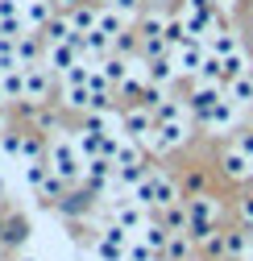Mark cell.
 I'll return each mask as SVG.
<instances>
[{"instance_id": "obj_7", "label": "cell", "mask_w": 253, "mask_h": 261, "mask_svg": "<svg viewBox=\"0 0 253 261\" xmlns=\"http://www.w3.org/2000/svg\"><path fill=\"white\" fill-rule=\"evenodd\" d=\"M204 62H208V50H204L195 38L187 42V46H179V50H174V71H179V75H187V79H199Z\"/></svg>"}, {"instance_id": "obj_21", "label": "cell", "mask_w": 253, "mask_h": 261, "mask_svg": "<svg viewBox=\"0 0 253 261\" xmlns=\"http://www.w3.org/2000/svg\"><path fill=\"white\" fill-rule=\"evenodd\" d=\"M108 46H112V38L108 34H100V29H91V34H83V46H79V54H96V58H104L108 54Z\"/></svg>"}, {"instance_id": "obj_33", "label": "cell", "mask_w": 253, "mask_h": 261, "mask_svg": "<svg viewBox=\"0 0 253 261\" xmlns=\"http://www.w3.org/2000/svg\"><path fill=\"white\" fill-rule=\"evenodd\" d=\"M137 162H145L141 149H137V141H120V149H116V158H112V166H137Z\"/></svg>"}, {"instance_id": "obj_8", "label": "cell", "mask_w": 253, "mask_h": 261, "mask_svg": "<svg viewBox=\"0 0 253 261\" xmlns=\"http://www.w3.org/2000/svg\"><path fill=\"white\" fill-rule=\"evenodd\" d=\"M220 170H224V178H233V182H249L253 178V158L241 153L237 145H229L224 153H220Z\"/></svg>"}, {"instance_id": "obj_38", "label": "cell", "mask_w": 253, "mask_h": 261, "mask_svg": "<svg viewBox=\"0 0 253 261\" xmlns=\"http://www.w3.org/2000/svg\"><path fill=\"white\" fill-rule=\"evenodd\" d=\"M0 149H5L9 158L21 162V133H5V137H0Z\"/></svg>"}, {"instance_id": "obj_19", "label": "cell", "mask_w": 253, "mask_h": 261, "mask_svg": "<svg viewBox=\"0 0 253 261\" xmlns=\"http://www.w3.org/2000/svg\"><path fill=\"white\" fill-rule=\"evenodd\" d=\"M42 54H46V50H42V42L25 29V34L17 38V62H21V67H34V62H42Z\"/></svg>"}, {"instance_id": "obj_30", "label": "cell", "mask_w": 253, "mask_h": 261, "mask_svg": "<svg viewBox=\"0 0 253 261\" xmlns=\"http://www.w3.org/2000/svg\"><path fill=\"white\" fill-rule=\"evenodd\" d=\"M50 174H54V170H50V162H46V158L25 162V178H29V187H38V191H42V182H46Z\"/></svg>"}, {"instance_id": "obj_29", "label": "cell", "mask_w": 253, "mask_h": 261, "mask_svg": "<svg viewBox=\"0 0 253 261\" xmlns=\"http://www.w3.org/2000/svg\"><path fill=\"white\" fill-rule=\"evenodd\" d=\"M170 261H187V253H191V237L187 232H170V241H166V249H162Z\"/></svg>"}, {"instance_id": "obj_41", "label": "cell", "mask_w": 253, "mask_h": 261, "mask_svg": "<svg viewBox=\"0 0 253 261\" xmlns=\"http://www.w3.org/2000/svg\"><path fill=\"white\" fill-rule=\"evenodd\" d=\"M237 149L253 158V128H245V133H237Z\"/></svg>"}, {"instance_id": "obj_28", "label": "cell", "mask_w": 253, "mask_h": 261, "mask_svg": "<svg viewBox=\"0 0 253 261\" xmlns=\"http://www.w3.org/2000/svg\"><path fill=\"white\" fill-rule=\"evenodd\" d=\"M96 67L108 75V83H112V87H120V83H124V71H129V62H124V58H108V54H104Z\"/></svg>"}, {"instance_id": "obj_23", "label": "cell", "mask_w": 253, "mask_h": 261, "mask_svg": "<svg viewBox=\"0 0 253 261\" xmlns=\"http://www.w3.org/2000/svg\"><path fill=\"white\" fill-rule=\"evenodd\" d=\"M166 50H179V46H187L191 42V34H187V25H183V17H166Z\"/></svg>"}, {"instance_id": "obj_39", "label": "cell", "mask_w": 253, "mask_h": 261, "mask_svg": "<svg viewBox=\"0 0 253 261\" xmlns=\"http://www.w3.org/2000/svg\"><path fill=\"white\" fill-rule=\"evenodd\" d=\"M21 5H25V0H0V21H13V17H21Z\"/></svg>"}, {"instance_id": "obj_14", "label": "cell", "mask_w": 253, "mask_h": 261, "mask_svg": "<svg viewBox=\"0 0 253 261\" xmlns=\"http://www.w3.org/2000/svg\"><path fill=\"white\" fill-rule=\"evenodd\" d=\"M233 120H237V104L224 95V100H220V104H216L199 124H204V128H216V133H220V128H233Z\"/></svg>"}, {"instance_id": "obj_1", "label": "cell", "mask_w": 253, "mask_h": 261, "mask_svg": "<svg viewBox=\"0 0 253 261\" xmlns=\"http://www.w3.org/2000/svg\"><path fill=\"white\" fill-rule=\"evenodd\" d=\"M46 162H50V170H54L62 182L83 178V153L75 149V141H54L50 153H46Z\"/></svg>"}, {"instance_id": "obj_36", "label": "cell", "mask_w": 253, "mask_h": 261, "mask_svg": "<svg viewBox=\"0 0 253 261\" xmlns=\"http://www.w3.org/2000/svg\"><path fill=\"white\" fill-rule=\"evenodd\" d=\"M187 224H191V216H187V207H166V228L170 232H187Z\"/></svg>"}, {"instance_id": "obj_18", "label": "cell", "mask_w": 253, "mask_h": 261, "mask_svg": "<svg viewBox=\"0 0 253 261\" xmlns=\"http://www.w3.org/2000/svg\"><path fill=\"white\" fill-rule=\"evenodd\" d=\"M224 95H229L233 104L249 108V104H253V75H237V79H229V83H224Z\"/></svg>"}, {"instance_id": "obj_40", "label": "cell", "mask_w": 253, "mask_h": 261, "mask_svg": "<svg viewBox=\"0 0 253 261\" xmlns=\"http://www.w3.org/2000/svg\"><path fill=\"white\" fill-rule=\"evenodd\" d=\"M112 46H116V50L124 54V50H133V46H141V42H137V34H129V29H124V34H120V38H116Z\"/></svg>"}, {"instance_id": "obj_26", "label": "cell", "mask_w": 253, "mask_h": 261, "mask_svg": "<svg viewBox=\"0 0 253 261\" xmlns=\"http://www.w3.org/2000/svg\"><path fill=\"white\" fill-rule=\"evenodd\" d=\"M96 13L100 9H91V5L71 9V29H75V34H91V29H96Z\"/></svg>"}, {"instance_id": "obj_31", "label": "cell", "mask_w": 253, "mask_h": 261, "mask_svg": "<svg viewBox=\"0 0 253 261\" xmlns=\"http://www.w3.org/2000/svg\"><path fill=\"white\" fill-rule=\"evenodd\" d=\"M25 237H29V224L25 220H9L5 228H0V241H5V245H25Z\"/></svg>"}, {"instance_id": "obj_3", "label": "cell", "mask_w": 253, "mask_h": 261, "mask_svg": "<svg viewBox=\"0 0 253 261\" xmlns=\"http://www.w3.org/2000/svg\"><path fill=\"white\" fill-rule=\"evenodd\" d=\"M183 25H187V34L191 38H212L220 21H216V5H187L183 9Z\"/></svg>"}, {"instance_id": "obj_45", "label": "cell", "mask_w": 253, "mask_h": 261, "mask_svg": "<svg viewBox=\"0 0 253 261\" xmlns=\"http://www.w3.org/2000/svg\"><path fill=\"white\" fill-rule=\"evenodd\" d=\"M187 5H212V0H187Z\"/></svg>"}, {"instance_id": "obj_32", "label": "cell", "mask_w": 253, "mask_h": 261, "mask_svg": "<svg viewBox=\"0 0 253 261\" xmlns=\"http://www.w3.org/2000/svg\"><path fill=\"white\" fill-rule=\"evenodd\" d=\"M220 62H224V83L237 79V75H249V58H245V50H237V54H229V58H220Z\"/></svg>"}, {"instance_id": "obj_46", "label": "cell", "mask_w": 253, "mask_h": 261, "mask_svg": "<svg viewBox=\"0 0 253 261\" xmlns=\"http://www.w3.org/2000/svg\"><path fill=\"white\" fill-rule=\"evenodd\" d=\"M212 5H237V0H212Z\"/></svg>"}, {"instance_id": "obj_25", "label": "cell", "mask_w": 253, "mask_h": 261, "mask_svg": "<svg viewBox=\"0 0 253 261\" xmlns=\"http://www.w3.org/2000/svg\"><path fill=\"white\" fill-rule=\"evenodd\" d=\"M241 50V42L229 34V29H216V34H212V50L208 54H216V58H229V54H237Z\"/></svg>"}, {"instance_id": "obj_44", "label": "cell", "mask_w": 253, "mask_h": 261, "mask_svg": "<svg viewBox=\"0 0 253 261\" xmlns=\"http://www.w3.org/2000/svg\"><path fill=\"white\" fill-rule=\"evenodd\" d=\"M83 0H54V9H62V13H71V9H79Z\"/></svg>"}, {"instance_id": "obj_35", "label": "cell", "mask_w": 253, "mask_h": 261, "mask_svg": "<svg viewBox=\"0 0 253 261\" xmlns=\"http://www.w3.org/2000/svg\"><path fill=\"white\" fill-rule=\"evenodd\" d=\"M42 158V137L38 133H21V162H38Z\"/></svg>"}, {"instance_id": "obj_13", "label": "cell", "mask_w": 253, "mask_h": 261, "mask_svg": "<svg viewBox=\"0 0 253 261\" xmlns=\"http://www.w3.org/2000/svg\"><path fill=\"white\" fill-rule=\"evenodd\" d=\"M179 71H174V58H166V54H154V58H145V83H170Z\"/></svg>"}, {"instance_id": "obj_15", "label": "cell", "mask_w": 253, "mask_h": 261, "mask_svg": "<svg viewBox=\"0 0 253 261\" xmlns=\"http://www.w3.org/2000/svg\"><path fill=\"white\" fill-rule=\"evenodd\" d=\"M187 216H191V220H212V224H220V203L212 199V195H191V199H187Z\"/></svg>"}, {"instance_id": "obj_12", "label": "cell", "mask_w": 253, "mask_h": 261, "mask_svg": "<svg viewBox=\"0 0 253 261\" xmlns=\"http://www.w3.org/2000/svg\"><path fill=\"white\" fill-rule=\"evenodd\" d=\"M50 17H54V0H25V5H21L25 29H42Z\"/></svg>"}, {"instance_id": "obj_5", "label": "cell", "mask_w": 253, "mask_h": 261, "mask_svg": "<svg viewBox=\"0 0 253 261\" xmlns=\"http://www.w3.org/2000/svg\"><path fill=\"white\" fill-rule=\"evenodd\" d=\"M120 133L129 137V141H145V137L154 133V112H149L145 104L124 108V116H120Z\"/></svg>"}, {"instance_id": "obj_27", "label": "cell", "mask_w": 253, "mask_h": 261, "mask_svg": "<svg viewBox=\"0 0 253 261\" xmlns=\"http://www.w3.org/2000/svg\"><path fill=\"white\" fill-rule=\"evenodd\" d=\"M0 87H5V95H9V100H21V95H25V75H21V67L0 71Z\"/></svg>"}, {"instance_id": "obj_42", "label": "cell", "mask_w": 253, "mask_h": 261, "mask_svg": "<svg viewBox=\"0 0 253 261\" xmlns=\"http://www.w3.org/2000/svg\"><path fill=\"white\" fill-rule=\"evenodd\" d=\"M108 5L120 13V17H129V13H137V0H108Z\"/></svg>"}, {"instance_id": "obj_22", "label": "cell", "mask_w": 253, "mask_h": 261, "mask_svg": "<svg viewBox=\"0 0 253 261\" xmlns=\"http://www.w3.org/2000/svg\"><path fill=\"white\" fill-rule=\"evenodd\" d=\"M141 241H145L154 253H162V249H166V241H170V228H166L162 220H158V224H145V228H141Z\"/></svg>"}, {"instance_id": "obj_20", "label": "cell", "mask_w": 253, "mask_h": 261, "mask_svg": "<svg viewBox=\"0 0 253 261\" xmlns=\"http://www.w3.org/2000/svg\"><path fill=\"white\" fill-rule=\"evenodd\" d=\"M187 112V100H170V95H162V100L154 104V124H170V120H183Z\"/></svg>"}, {"instance_id": "obj_43", "label": "cell", "mask_w": 253, "mask_h": 261, "mask_svg": "<svg viewBox=\"0 0 253 261\" xmlns=\"http://www.w3.org/2000/svg\"><path fill=\"white\" fill-rule=\"evenodd\" d=\"M241 220L253 228V195H245V199H241Z\"/></svg>"}, {"instance_id": "obj_16", "label": "cell", "mask_w": 253, "mask_h": 261, "mask_svg": "<svg viewBox=\"0 0 253 261\" xmlns=\"http://www.w3.org/2000/svg\"><path fill=\"white\" fill-rule=\"evenodd\" d=\"M253 249V228L241 224L237 232H224V257H245Z\"/></svg>"}, {"instance_id": "obj_10", "label": "cell", "mask_w": 253, "mask_h": 261, "mask_svg": "<svg viewBox=\"0 0 253 261\" xmlns=\"http://www.w3.org/2000/svg\"><path fill=\"white\" fill-rule=\"evenodd\" d=\"M79 34L71 29V17H50L46 25H42V42L46 46H71Z\"/></svg>"}, {"instance_id": "obj_4", "label": "cell", "mask_w": 253, "mask_h": 261, "mask_svg": "<svg viewBox=\"0 0 253 261\" xmlns=\"http://www.w3.org/2000/svg\"><path fill=\"white\" fill-rule=\"evenodd\" d=\"M21 75H25V100L29 104H46V95L54 87L50 67H46V62H34V67H21Z\"/></svg>"}, {"instance_id": "obj_11", "label": "cell", "mask_w": 253, "mask_h": 261, "mask_svg": "<svg viewBox=\"0 0 253 261\" xmlns=\"http://www.w3.org/2000/svg\"><path fill=\"white\" fill-rule=\"evenodd\" d=\"M116 224L124 228V232H141L149 220H145V207H141L137 199H129V195H124V203H116Z\"/></svg>"}, {"instance_id": "obj_47", "label": "cell", "mask_w": 253, "mask_h": 261, "mask_svg": "<svg viewBox=\"0 0 253 261\" xmlns=\"http://www.w3.org/2000/svg\"><path fill=\"white\" fill-rule=\"evenodd\" d=\"M13 261H34V257H13Z\"/></svg>"}, {"instance_id": "obj_17", "label": "cell", "mask_w": 253, "mask_h": 261, "mask_svg": "<svg viewBox=\"0 0 253 261\" xmlns=\"http://www.w3.org/2000/svg\"><path fill=\"white\" fill-rule=\"evenodd\" d=\"M174 203H179L174 182H170L166 174H154V212H166V207H174Z\"/></svg>"}, {"instance_id": "obj_37", "label": "cell", "mask_w": 253, "mask_h": 261, "mask_svg": "<svg viewBox=\"0 0 253 261\" xmlns=\"http://www.w3.org/2000/svg\"><path fill=\"white\" fill-rule=\"evenodd\" d=\"M124 261H162V257H158L145 241H137V245H129V249H124Z\"/></svg>"}, {"instance_id": "obj_34", "label": "cell", "mask_w": 253, "mask_h": 261, "mask_svg": "<svg viewBox=\"0 0 253 261\" xmlns=\"http://www.w3.org/2000/svg\"><path fill=\"white\" fill-rule=\"evenodd\" d=\"M91 87H67V108H79V112H91Z\"/></svg>"}, {"instance_id": "obj_24", "label": "cell", "mask_w": 253, "mask_h": 261, "mask_svg": "<svg viewBox=\"0 0 253 261\" xmlns=\"http://www.w3.org/2000/svg\"><path fill=\"white\" fill-rule=\"evenodd\" d=\"M96 29H100V34H108L112 42L124 34V17L116 13V9H108V13H96Z\"/></svg>"}, {"instance_id": "obj_48", "label": "cell", "mask_w": 253, "mask_h": 261, "mask_svg": "<svg viewBox=\"0 0 253 261\" xmlns=\"http://www.w3.org/2000/svg\"><path fill=\"white\" fill-rule=\"evenodd\" d=\"M249 120H253V104H249Z\"/></svg>"}, {"instance_id": "obj_2", "label": "cell", "mask_w": 253, "mask_h": 261, "mask_svg": "<svg viewBox=\"0 0 253 261\" xmlns=\"http://www.w3.org/2000/svg\"><path fill=\"white\" fill-rule=\"evenodd\" d=\"M220 100H224V87H220V83H204V79H195L191 95H187V112H191V116H195V124H199V120H204Z\"/></svg>"}, {"instance_id": "obj_9", "label": "cell", "mask_w": 253, "mask_h": 261, "mask_svg": "<svg viewBox=\"0 0 253 261\" xmlns=\"http://www.w3.org/2000/svg\"><path fill=\"white\" fill-rule=\"evenodd\" d=\"M79 58H83V54H79L75 46H46V54H42V62L50 67V75H67Z\"/></svg>"}, {"instance_id": "obj_6", "label": "cell", "mask_w": 253, "mask_h": 261, "mask_svg": "<svg viewBox=\"0 0 253 261\" xmlns=\"http://www.w3.org/2000/svg\"><path fill=\"white\" fill-rule=\"evenodd\" d=\"M116 182V166H112V158H91V162H83V187L87 191H108Z\"/></svg>"}]
</instances>
